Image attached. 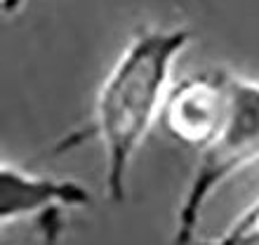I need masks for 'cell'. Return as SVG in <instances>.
<instances>
[{
  "mask_svg": "<svg viewBox=\"0 0 259 245\" xmlns=\"http://www.w3.org/2000/svg\"><path fill=\"white\" fill-rule=\"evenodd\" d=\"M259 163V83L229 71V106L217 139L198 153V165L175 217V245H196L210 198L231 177Z\"/></svg>",
  "mask_w": 259,
  "mask_h": 245,
  "instance_id": "2",
  "label": "cell"
},
{
  "mask_svg": "<svg viewBox=\"0 0 259 245\" xmlns=\"http://www.w3.org/2000/svg\"><path fill=\"white\" fill-rule=\"evenodd\" d=\"M191 40L186 28H149L130 40L118 57L95 102L92 128L80 137H97L104 146V189L113 203L127 198L132 158L160 120L170 95V73Z\"/></svg>",
  "mask_w": 259,
  "mask_h": 245,
  "instance_id": "1",
  "label": "cell"
},
{
  "mask_svg": "<svg viewBox=\"0 0 259 245\" xmlns=\"http://www.w3.org/2000/svg\"><path fill=\"white\" fill-rule=\"evenodd\" d=\"M24 3H26V0H3V12H5V14H14L21 5H24Z\"/></svg>",
  "mask_w": 259,
  "mask_h": 245,
  "instance_id": "7",
  "label": "cell"
},
{
  "mask_svg": "<svg viewBox=\"0 0 259 245\" xmlns=\"http://www.w3.org/2000/svg\"><path fill=\"white\" fill-rule=\"evenodd\" d=\"M88 205H92V193L75 179L31 172L7 160L0 168V222L3 224L19 222L33 215L38 219L50 210H80Z\"/></svg>",
  "mask_w": 259,
  "mask_h": 245,
  "instance_id": "4",
  "label": "cell"
},
{
  "mask_svg": "<svg viewBox=\"0 0 259 245\" xmlns=\"http://www.w3.org/2000/svg\"><path fill=\"white\" fill-rule=\"evenodd\" d=\"M229 106V71H207L177 83L165 99L160 125L170 139L203 153L217 139Z\"/></svg>",
  "mask_w": 259,
  "mask_h": 245,
  "instance_id": "3",
  "label": "cell"
},
{
  "mask_svg": "<svg viewBox=\"0 0 259 245\" xmlns=\"http://www.w3.org/2000/svg\"><path fill=\"white\" fill-rule=\"evenodd\" d=\"M196 245H259V198L233 219L224 233Z\"/></svg>",
  "mask_w": 259,
  "mask_h": 245,
  "instance_id": "5",
  "label": "cell"
},
{
  "mask_svg": "<svg viewBox=\"0 0 259 245\" xmlns=\"http://www.w3.org/2000/svg\"><path fill=\"white\" fill-rule=\"evenodd\" d=\"M62 212L64 210H50L35 219V222H38L40 245H59L62 243V231H64Z\"/></svg>",
  "mask_w": 259,
  "mask_h": 245,
  "instance_id": "6",
  "label": "cell"
}]
</instances>
